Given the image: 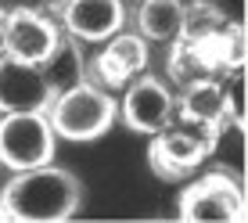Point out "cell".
<instances>
[{
	"label": "cell",
	"instance_id": "obj_2",
	"mask_svg": "<svg viewBox=\"0 0 248 223\" xmlns=\"http://www.w3.org/2000/svg\"><path fill=\"white\" fill-rule=\"evenodd\" d=\"M0 205H4L7 220L18 223H65L79 212L83 187L68 169H58L47 162V166L18 169L7 180Z\"/></svg>",
	"mask_w": 248,
	"mask_h": 223
},
{
	"label": "cell",
	"instance_id": "obj_8",
	"mask_svg": "<svg viewBox=\"0 0 248 223\" xmlns=\"http://www.w3.org/2000/svg\"><path fill=\"white\" fill-rule=\"evenodd\" d=\"M62 83L50 65H29L15 58H0V112H50Z\"/></svg>",
	"mask_w": 248,
	"mask_h": 223
},
{
	"label": "cell",
	"instance_id": "obj_13",
	"mask_svg": "<svg viewBox=\"0 0 248 223\" xmlns=\"http://www.w3.org/2000/svg\"><path fill=\"white\" fill-rule=\"evenodd\" d=\"M180 22H184V0H144L137 11L140 36L155 40V44H169L180 32Z\"/></svg>",
	"mask_w": 248,
	"mask_h": 223
},
{
	"label": "cell",
	"instance_id": "obj_16",
	"mask_svg": "<svg viewBox=\"0 0 248 223\" xmlns=\"http://www.w3.org/2000/svg\"><path fill=\"white\" fill-rule=\"evenodd\" d=\"M0 58H4V22H0Z\"/></svg>",
	"mask_w": 248,
	"mask_h": 223
},
{
	"label": "cell",
	"instance_id": "obj_6",
	"mask_svg": "<svg viewBox=\"0 0 248 223\" xmlns=\"http://www.w3.org/2000/svg\"><path fill=\"white\" fill-rule=\"evenodd\" d=\"M54 159V126L47 112H7L0 119V162L11 173Z\"/></svg>",
	"mask_w": 248,
	"mask_h": 223
},
{
	"label": "cell",
	"instance_id": "obj_14",
	"mask_svg": "<svg viewBox=\"0 0 248 223\" xmlns=\"http://www.w3.org/2000/svg\"><path fill=\"white\" fill-rule=\"evenodd\" d=\"M223 97H227V119L245 130V65L223 76Z\"/></svg>",
	"mask_w": 248,
	"mask_h": 223
},
{
	"label": "cell",
	"instance_id": "obj_5",
	"mask_svg": "<svg viewBox=\"0 0 248 223\" xmlns=\"http://www.w3.org/2000/svg\"><path fill=\"white\" fill-rule=\"evenodd\" d=\"M176 216L184 223H245L248 202L237 173L216 166L191 180L176 198Z\"/></svg>",
	"mask_w": 248,
	"mask_h": 223
},
{
	"label": "cell",
	"instance_id": "obj_1",
	"mask_svg": "<svg viewBox=\"0 0 248 223\" xmlns=\"http://www.w3.org/2000/svg\"><path fill=\"white\" fill-rule=\"evenodd\" d=\"M169 50V80L176 87L198 80H223L245 65V25L212 0L184 4V22Z\"/></svg>",
	"mask_w": 248,
	"mask_h": 223
},
{
	"label": "cell",
	"instance_id": "obj_9",
	"mask_svg": "<svg viewBox=\"0 0 248 223\" xmlns=\"http://www.w3.org/2000/svg\"><path fill=\"white\" fill-rule=\"evenodd\" d=\"M126 97H123V123L133 133H155L173 119L176 112V97L158 76H137L133 83H126Z\"/></svg>",
	"mask_w": 248,
	"mask_h": 223
},
{
	"label": "cell",
	"instance_id": "obj_10",
	"mask_svg": "<svg viewBox=\"0 0 248 223\" xmlns=\"http://www.w3.org/2000/svg\"><path fill=\"white\" fill-rule=\"evenodd\" d=\"M144 68H148V40H144L140 32H130L126 25L115 36H108L105 47H101V54L93 58V72H97V80L105 83L108 90H123Z\"/></svg>",
	"mask_w": 248,
	"mask_h": 223
},
{
	"label": "cell",
	"instance_id": "obj_4",
	"mask_svg": "<svg viewBox=\"0 0 248 223\" xmlns=\"http://www.w3.org/2000/svg\"><path fill=\"white\" fill-rule=\"evenodd\" d=\"M115 112H119V105L112 94H105L101 87H93L87 76H79L76 83L62 87V94L54 97V105L47 112V119L54 126V137L87 144L112 130Z\"/></svg>",
	"mask_w": 248,
	"mask_h": 223
},
{
	"label": "cell",
	"instance_id": "obj_3",
	"mask_svg": "<svg viewBox=\"0 0 248 223\" xmlns=\"http://www.w3.org/2000/svg\"><path fill=\"white\" fill-rule=\"evenodd\" d=\"M219 137H223V126L194 123V119H184L173 112V119L151 133V144H148L151 173L162 180H184L216 151Z\"/></svg>",
	"mask_w": 248,
	"mask_h": 223
},
{
	"label": "cell",
	"instance_id": "obj_17",
	"mask_svg": "<svg viewBox=\"0 0 248 223\" xmlns=\"http://www.w3.org/2000/svg\"><path fill=\"white\" fill-rule=\"evenodd\" d=\"M7 220V212H4V205H0V223H4Z\"/></svg>",
	"mask_w": 248,
	"mask_h": 223
},
{
	"label": "cell",
	"instance_id": "obj_12",
	"mask_svg": "<svg viewBox=\"0 0 248 223\" xmlns=\"http://www.w3.org/2000/svg\"><path fill=\"white\" fill-rule=\"evenodd\" d=\"M176 115L194 119V123H216L227 126V97H223V80H198L180 87V101H176Z\"/></svg>",
	"mask_w": 248,
	"mask_h": 223
},
{
	"label": "cell",
	"instance_id": "obj_11",
	"mask_svg": "<svg viewBox=\"0 0 248 223\" xmlns=\"http://www.w3.org/2000/svg\"><path fill=\"white\" fill-rule=\"evenodd\" d=\"M126 25L123 0H65L62 29L83 44H105Z\"/></svg>",
	"mask_w": 248,
	"mask_h": 223
},
{
	"label": "cell",
	"instance_id": "obj_7",
	"mask_svg": "<svg viewBox=\"0 0 248 223\" xmlns=\"http://www.w3.org/2000/svg\"><path fill=\"white\" fill-rule=\"evenodd\" d=\"M65 29L50 15L18 11L4 18V54L29 65H54L65 50Z\"/></svg>",
	"mask_w": 248,
	"mask_h": 223
},
{
	"label": "cell",
	"instance_id": "obj_15",
	"mask_svg": "<svg viewBox=\"0 0 248 223\" xmlns=\"http://www.w3.org/2000/svg\"><path fill=\"white\" fill-rule=\"evenodd\" d=\"M18 11H40V15H50L54 22H62L65 0H0V22Z\"/></svg>",
	"mask_w": 248,
	"mask_h": 223
}]
</instances>
